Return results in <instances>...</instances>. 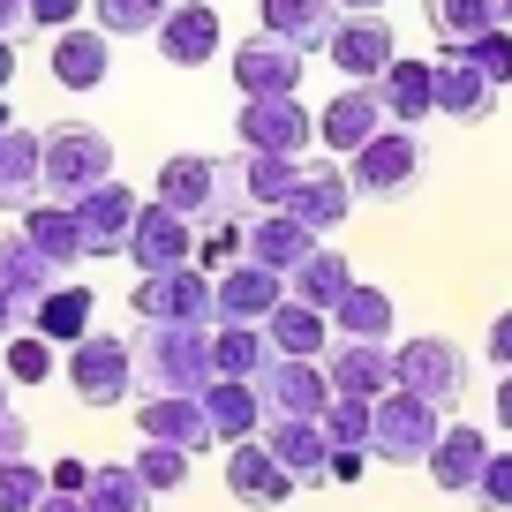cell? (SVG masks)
Here are the masks:
<instances>
[{"label": "cell", "mask_w": 512, "mask_h": 512, "mask_svg": "<svg viewBox=\"0 0 512 512\" xmlns=\"http://www.w3.org/2000/svg\"><path fill=\"white\" fill-rule=\"evenodd\" d=\"M144 392H204L211 384V324H144L128 339Z\"/></svg>", "instance_id": "cell-1"}, {"label": "cell", "mask_w": 512, "mask_h": 512, "mask_svg": "<svg viewBox=\"0 0 512 512\" xmlns=\"http://www.w3.org/2000/svg\"><path fill=\"white\" fill-rule=\"evenodd\" d=\"M437 430H445V415H437L430 400H415V392H384L377 407H369V460L384 467H422L437 445Z\"/></svg>", "instance_id": "cell-2"}, {"label": "cell", "mask_w": 512, "mask_h": 512, "mask_svg": "<svg viewBox=\"0 0 512 512\" xmlns=\"http://www.w3.org/2000/svg\"><path fill=\"white\" fill-rule=\"evenodd\" d=\"M347 181H354V196H369V204H400V196L422 181V136L400 128V121H384L347 159Z\"/></svg>", "instance_id": "cell-3"}, {"label": "cell", "mask_w": 512, "mask_h": 512, "mask_svg": "<svg viewBox=\"0 0 512 512\" xmlns=\"http://www.w3.org/2000/svg\"><path fill=\"white\" fill-rule=\"evenodd\" d=\"M392 384L415 392V400H430L437 415H452V407L467 400V354L452 347V339H437V332L400 339V347H392Z\"/></svg>", "instance_id": "cell-4"}, {"label": "cell", "mask_w": 512, "mask_h": 512, "mask_svg": "<svg viewBox=\"0 0 512 512\" xmlns=\"http://www.w3.org/2000/svg\"><path fill=\"white\" fill-rule=\"evenodd\" d=\"M98 181H113V136L106 128H91V121L46 128V196L76 204V196L98 189Z\"/></svg>", "instance_id": "cell-5"}, {"label": "cell", "mask_w": 512, "mask_h": 512, "mask_svg": "<svg viewBox=\"0 0 512 512\" xmlns=\"http://www.w3.org/2000/svg\"><path fill=\"white\" fill-rule=\"evenodd\" d=\"M61 377H68V392H76L83 407H121L128 392H136V354H128V339H113V332L91 324V332L68 347Z\"/></svg>", "instance_id": "cell-6"}, {"label": "cell", "mask_w": 512, "mask_h": 512, "mask_svg": "<svg viewBox=\"0 0 512 512\" xmlns=\"http://www.w3.org/2000/svg\"><path fill=\"white\" fill-rule=\"evenodd\" d=\"M128 309L144 324H219V302H211V272L204 264H174V272H144Z\"/></svg>", "instance_id": "cell-7"}, {"label": "cell", "mask_w": 512, "mask_h": 512, "mask_svg": "<svg viewBox=\"0 0 512 512\" xmlns=\"http://www.w3.org/2000/svg\"><path fill=\"white\" fill-rule=\"evenodd\" d=\"M302 61H309L302 46L256 31V38H241V46L226 53V76H234L241 98H294V91H302Z\"/></svg>", "instance_id": "cell-8"}, {"label": "cell", "mask_w": 512, "mask_h": 512, "mask_svg": "<svg viewBox=\"0 0 512 512\" xmlns=\"http://www.w3.org/2000/svg\"><path fill=\"white\" fill-rule=\"evenodd\" d=\"M324 53H332V68H339L347 83H377L384 68L400 61V38H392L384 8H354V16H339V23H332Z\"/></svg>", "instance_id": "cell-9"}, {"label": "cell", "mask_w": 512, "mask_h": 512, "mask_svg": "<svg viewBox=\"0 0 512 512\" xmlns=\"http://www.w3.org/2000/svg\"><path fill=\"white\" fill-rule=\"evenodd\" d=\"M234 136H241V151H287V159H302L317 144V113L302 98H241Z\"/></svg>", "instance_id": "cell-10"}, {"label": "cell", "mask_w": 512, "mask_h": 512, "mask_svg": "<svg viewBox=\"0 0 512 512\" xmlns=\"http://www.w3.org/2000/svg\"><path fill=\"white\" fill-rule=\"evenodd\" d=\"M256 400H264V415H309L317 422L324 407H332V377H324V362H309V354H272L264 377H256Z\"/></svg>", "instance_id": "cell-11"}, {"label": "cell", "mask_w": 512, "mask_h": 512, "mask_svg": "<svg viewBox=\"0 0 512 512\" xmlns=\"http://www.w3.org/2000/svg\"><path fill=\"white\" fill-rule=\"evenodd\" d=\"M128 264L136 272H174V264H196V219H181V211H166L159 196H151L144 211H136V226H128Z\"/></svg>", "instance_id": "cell-12"}, {"label": "cell", "mask_w": 512, "mask_h": 512, "mask_svg": "<svg viewBox=\"0 0 512 512\" xmlns=\"http://www.w3.org/2000/svg\"><path fill=\"white\" fill-rule=\"evenodd\" d=\"M151 46H159L166 68H204L219 61L226 31H219V8H204V0H166L159 31H151Z\"/></svg>", "instance_id": "cell-13"}, {"label": "cell", "mask_w": 512, "mask_h": 512, "mask_svg": "<svg viewBox=\"0 0 512 512\" xmlns=\"http://www.w3.org/2000/svg\"><path fill=\"white\" fill-rule=\"evenodd\" d=\"M151 189H159V204L181 211V219H211V211H219V189H226V166L211 159V151H174V159H159Z\"/></svg>", "instance_id": "cell-14"}, {"label": "cell", "mask_w": 512, "mask_h": 512, "mask_svg": "<svg viewBox=\"0 0 512 512\" xmlns=\"http://www.w3.org/2000/svg\"><path fill=\"white\" fill-rule=\"evenodd\" d=\"M68 211H76L83 256H121L128 249V226H136V211H144V196L121 189V181H98V189H83Z\"/></svg>", "instance_id": "cell-15"}, {"label": "cell", "mask_w": 512, "mask_h": 512, "mask_svg": "<svg viewBox=\"0 0 512 512\" xmlns=\"http://www.w3.org/2000/svg\"><path fill=\"white\" fill-rule=\"evenodd\" d=\"M211 302H219V324H264L287 302V279L264 272L256 256H234L226 272H211Z\"/></svg>", "instance_id": "cell-16"}, {"label": "cell", "mask_w": 512, "mask_h": 512, "mask_svg": "<svg viewBox=\"0 0 512 512\" xmlns=\"http://www.w3.org/2000/svg\"><path fill=\"white\" fill-rule=\"evenodd\" d=\"M226 490H234V505H249V512H279L302 482L264 452V437H241V445H226Z\"/></svg>", "instance_id": "cell-17"}, {"label": "cell", "mask_w": 512, "mask_h": 512, "mask_svg": "<svg viewBox=\"0 0 512 512\" xmlns=\"http://www.w3.org/2000/svg\"><path fill=\"white\" fill-rule=\"evenodd\" d=\"M136 430L159 437V445H181L196 460V452H211L219 437H211V415L196 392H144V407H136Z\"/></svg>", "instance_id": "cell-18"}, {"label": "cell", "mask_w": 512, "mask_h": 512, "mask_svg": "<svg viewBox=\"0 0 512 512\" xmlns=\"http://www.w3.org/2000/svg\"><path fill=\"white\" fill-rule=\"evenodd\" d=\"M324 377L347 400H384L392 392V339H332L324 347Z\"/></svg>", "instance_id": "cell-19"}, {"label": "cell", "mask_w": 512, "mask_h": 512, "mask_svg": "<svg viewBox=\"0 0 512 512\" xmlns=\"http://www.w3.org/2000/svg\"><path fill=\"white\" fill-rule=\"evenodd\" d=\"M377 128H384V98H377V83H347V91H339L332 106L317 113V144L332 151V159H354V151H362Z\"/></svg>", "instance_id": "cell-20"}, {"label": "cell", "mask_w": 512, "mask_h": 512, "mask_svg": "<svg viewBox=\"0 0 512 512\" xmlns=\"http://www.w3.org/2000/svg\"><path fill=\"white\" fill-rule=\"evenodd\" d=\"M46 68H53L61 91H98V83L113 76V38L98 31V23H68V31H53Z\"/></svg>", "instance_id": "cell-21"}, {"label": "cell", "mask_w": 512, "mask_h": 512, "mask_svg": "<svg viewBox=\"0 0 512 512\" xmlns=\"http://www.w3.org/2000/svg\"><path fill=\"white\" fill-rule=\"evenodd\" d=\"M256 437H264V452H272L294 482H324V460H332L324 422H309V415H264V430H256Z\"/></svg>", "instance_id": "cell-22"}, {"label": "cell", "mask_w": 512, "mask_h": 512, "mask_svg": "<svg viewBox=\"0 0 512 512\" xmlns=\"http://www.w3.org/2000/svg\"><path fill=\"white\" fill-rule=\"evenodd\" d=\"M279 211H294L309 234H332V226H347V211H354L347 166H302V181H294V196H287Z\"/></svg>", "instance_id": "cell-23"}, {"label": "cell", "mask_w": 512, "mask_h": 512, "mask_svg": "<svg viewBox=\"0 0 512 512\" xmlns=\"http://www.w3.org/2000/svg\"><path fill=\"white\" fill-rule=\"evenodd\" d=\"M437 113L445 121H490V106H497V83L482 76L475 61H467L460 46H437Z\"/></svg>", "instance_id": "cell-24"}, {"label": "cell", "mask_w": 512, "mask_h": 512, "mask_svg": "<svg viewBox=\"0 0 512 512\" xmlns=\"http://www.w3.org/2000/svg\"><path fill=\"white\" fill-rule=\"evenodd\" d=\"M46 196V136L31 128H0V211H23Z\"/></svg>", "instance_id": "cell-25"}, {"label": "cell", "mask_w": 512, "mask_h": 512, "mask_svg": "<svg viewBox=\"0 0 512 512\" xmlns=\"http://www.w3.org/2000/svg\"><path fill=\"white\" fill-rule=\"evenodd\" d=\"M482 460H490V430H475V422H445L422 467H430V482H437V490L467 497V490H475V475H482Z\"/></svg>", "instance_id": "cell-26"}, {"label": "cell", "mask_w": 512, "mask_h": 512, "mask_svg": "<svg viewBox=\"0 0 512 512\" xmlns=\"http://www.w3.org/2000/svg\"><path fill=\"white\" fill-rule=\"evenodd\" d=\"M339 16H347L339 0H256V31L287 38V46H302V53H324V38H332Z\"/></svg>", "instance_id": "cell-27"}, {"label": "cell", "mask_w": 512, "mask_h": 512, "mask_svg": "<svg viewBox=\"0 0 512 512\" xmlns=\"http://www.w3.org/2000/svg\"><path fill=\"white\" fill-rule=\"evenodd\" d=\"M16 219H23L31 249L46 256L53 272H76V264H91V256H83V234H76V211H68L61 196H38V204H23Z\"/></svg>", "instance_id": "cell-28"}, {"label": "cell", "mask_w": 512, "mask_h": 512, "mask_svg": "<svg viewBox=\"0 0 512 512\" xmlns=\"http://www.w3.org/2000/svg\"><path fill=\"white\" fill-rule=\"evenodd\" d=\"M377 98H384V121L422 128V121L437 113V68H430V61H407V53H400V61L377 76Z\"/></svg>", "instance_id": "cell-29"}, {"label": "cell", "mask_w": 512, "mask_h": 512, "mask_svg": "<svg viewBox=\"0 0 512 512\" xmlns=\"http://www.w3.org/2000/svg\"><path fill=\"white\" fill-rule=\"evenodd\" d=\"M196 400H204L211 437H219V445H241V437L264 430V400H256V384H249V377H211Z\"/></svg>", "instance_id": "cell-30"}, {"label": "cell", "mask_w": 512, "mask_h": 512, "mask_svg": "<svg viewBox=\"0 0 512 512\" xmlns=\"http://www.w3.org/2000/svg\"><path fill=\"white\" fill-rule=\"evenodd\" d=\"M317 241H324V234H309V226L294 219V211H264V219L249 226V249H241V256H256L264 272H279V279H287L294 264H302L309 249H317Z\"/></svg>", "instance_id": "cell-31"}, {"label": "cell", "mask_w": 512, "mask_h": 512, "mask_svg": "<svg viewBox=\"0 0 512 512\" xmlns=\"http://www.w3.org/2000/svg\"><path fill=\"white\" fill-rule=\"evenodd\" d=\"M392 324H400V302L384 287H369V279H347V294L332 302V332L339 339H392Z\"/></svg>", "instance_id": "cell-32"}, {"label": "cell", "mask_w": 512, "mask_h": 512, "mask_svg": "<svg viewBox=\"0 0 512 512\" xmlns=\"http://www.w3.org/2000/svg\"><path fill=\"white\" fill-rule=\"evenodd\" d=\"M91 287H76V279H53L46 287V302L31 309V332L38 339H53V347H76L83 332H91Z\"/></svg>", "instance_id": "cell-33"}, {"label": "cell", "mask_w": 512, "mask_h": 512, "mask_svg": "<svg viewBox=\"0 0 512 512\" xmlns=\"http://www.w3.org/2000/svg\"><path fill=\"white\" fill-rule=\"evenodd\" d=\"M264 339H272V354H309V362H324V347H332V317L287 294V302L264 317Z\"/></svg>", "instance_id": "cell-34"}, {"label": "cell", "mask_w": 512, "mask_h": 512, "mask_svg": "<svg viewBox=\"0 0 512 512\" xmlns=\"http://www.w3.org/2000/svg\"><path fill=\"white\" fill-rule=\"evenodd\" d=\"M53 279H61V272H53L46 256L31 249V234H23V226H8V234H0V287L16 294L23 309H38V302H46V287H53Z\"/></svg>", "instance_id": "cell-35"}, {"label": "cell", "mask_w": 512, "mask_h": 512, "mask_svg": "<svg viewBox=\"0 0 512 512\" xmlns=\"http://www.w3.org/2000/svg\"><path fill=\"white\" fill-rule=\"evenodd\" d=\"M234 181H241V196H249L256 211H279L294 196V181H302V159H287V151H241Z\"/></svg>", "instance_id": "cell-36"}, {"label": "cell", "mask_w": 512, "mask_h": 512, "mask_svg": "<svg viewBox=\"0 0 512 512\" xmlns=\"http://www.w3.org/2000/svg\"><path fill=\"white\" fill-rule=\"evenodd\" d=\"M264 362H272V339H264V324H211V377H264Z\"/></svg>", "instance_id": "cell-37"}, {"label": "cell", "mask_w": 512, "mask_h": 512, "mask_svg": "<svg viewBox=\"0 0 512 512\" xmlns=\"http://www.w3.org/2000/svg\"><path fill=\"white\" fill-rule=\"evenodd\" d=\"M347 256H339V249H324V241H317V249H309L302 256V264H294V272H287V294H294V302H309V309H324V317H332V302H339V294H347Z\"/></svg>", "instance_id": "cell-38"}, {"label": "cell", "mask_w": 512, "mask_h": 512, "mask_svg": "<svg viewBox=\"0 0 512 512\" xmlns=\"http://www.w3.org/2000/svg\"><path fill=\"white\" fill-rule=\"evenodd\" d=\"M422 16H430L437 46H467V38H482V31L505 23V0H430Z\"/></svg>", "instance_id": "cell-39"}, {"label": "cell", "mask_w": 512, "mask_h": 512, "mask_svg": "<svg viewBox=\"0 0 512 512\" xmlns=\"http://www.w3.org/2000/svg\"><path fill=\"white\" fill-rule=\"evenodd\" d=\"M83 512H151V490H144V475L128 460H106V467H91V482H83Z\"/></svg>", "instance_id": "cell-40"}, {"label": "cell", "mask_w": 512, "mask_h": 512, "mask_svg": "<svg viewBox=\"0 0 512 512\" xmlns=\"http://www.w3.org/2000/svg\"><path fill=\"white\" fill-rule=\"evenodd\" d=\"M0 369H8V384H46L61 369V347L38 332H16V339H0Z\"/></svg>", "instance_id": "cell-41"}, {"label": "cell", "mask_w": 512, "mask_h": 512, "mask_svg": "<svg viewBox=\"0 0 512 512\" xmlns=\"http://www.w3.org/2000/svg\"><path fill=\"white\" fill-rule=\"evenodd\" d=\"M128 467L144 475V490H151V497H174V490H189V467H196V460H189L181 445H159V437H144V452H136Z\"/></svg>", "instance_id": "cell-42"}, {"label": "cell", "mask_w": 512, "mask_h": 512, "mask_svg": "<svg viewBox=\"0 0 512 512\" xmlns=\"http://www.w3.org/2000/svg\"><path fill=\"white\" fill-rule=\"evenodd\" d=\"M166 16V0H91V23L106 38H151Z\"/></svg>", "instance_id": "cell-43"}, {"label": "cell", "mask_w": 512, "mask_h": 512, "mask_svg": "<svg viewBox=\"0 0 512 512\" xmlns=\"http://www.w3.org/2000/svg\"><path fill=\"white\" fill-rule=\"evenodd\" d=\"M369 407L377 400H347V392H332V407H324V437H332V445H362L369 452Z\"/></svg>", "instance_id": "cell-44"}, {"label": "cell", "mask_w": 512, "mask_h": 512, "mask_svg": "<svg viewBox=\"0 0 512 512\" xmlns=\"http://www.w3.org/2000/svg\"><path fill=\"white\" fill-rule=\"evenodd\" d=\"M460 53H467V61H475L482 76L497 83V91H505V83H512V31H505V23H497V31H482V38H467Z\"/></svg>", "instance_id": "cell-45"}, {"label": "cell", "mask_w": 512, "mask_h": 512, "mask_svg": "<svg viewBox=\"0 0 512 512\" xmlns=\"http://www.w3.org/2000/svg\"><path fill=\"white\" fill-rule=\"evenodd\" d=\"M241 249H249V234H241L234 219H211L204 234H196V264H204V272H226Z\"/></svg>", "instance_id": "cell-46"}, {"label": "cell", "mask_w": 512, "mask_h": 512, "mask_svg": "<svg viewBox=\"0 0 512 512\" xmlns=\"http://www.w3.org/2000/svg\"><path fill=\"white\" fill-rule=\"evenodd\" d=\"M38 497H46V475H38L31 460L0 467V512H38Z\"/></svg>", "instance_id": "cell-47"}, {"label": "cell", "mask_w": 512, "mask_h": 512, "mask_svg": "<svg viewBox=\"0 0 512 512\" xmlns=\"http://www.w3.org/2000/svg\"><path fill=\"white\" fill-rule=\"evenodd\" d=\"M467 497H482L490 512H512V452L490 445V460H482V475H475V490H467Z\"/></svg>", "instance_id": "cell-48"}, {"label": "cell", "mask_w": 512, "mask_h": 512, "mask_svg": "<svg viewBox=\"0 0 512 512\" xmlns=\"http://www.w3.org/2000/svg\"><path fill=\"white\" fill-rule=\"evenodd\" d=\"M31 8V23L38 31H68V23H83L91 16V0H23Z\"/></svg>", "instance_id": "cell-49"}, {"label": "cell", "mask_w": 512, "mask_h": 512, "mask_svg": "<svg viewBox=\"0 0 512 512\" xmlns=\"http://www.w3.org/2000/svg\"><path fill=\"white\" fill-rule=\"evenodd\" d=\"M8 460H31V422H23L16 407H0V467Z\"/></svg>", "instance_id": "cell-50"}, {"label": "cell", "mask_w": 512, "mask_h": 512, "mask_svg": "<svg viewBox=\"0 0 512 512\" xmlns=\"http://www.w3.org/2000/svg\"><path fill=\"white\" fill-rule=\"evenodd\" d=\"M362 467H369V452H362V445H332L324 475H332V482H362Z\"/></svg>", "instance_id": "cell-51"}, {"label": "cell", "mask_w": 512, "mask_h": 512, "mask_svg": "<svg viewBox=\"0 0 512 512\" xmlns=\"http://www.w3.org/2000/svg\"><path fill=\"white\" fill-rule=\"evenodd\" d=\"M482 347H490L497 369H512V309H497V317H490V339H482Z\"/></svg>", "instance_id": "cell-52"}, {"label": "cell", "mask_w": 512, "mask_h": 512, "mask_svg": "<svg viewBox=\"0 0 512 512\" xmlns=\"http://www.w3.org/2000/svg\"><path fill=\"white\" fill-rule=\"evenodd\" d=\"M53 490H83V482H91V460H53Z\"/></svg>", "instance_id": "cell-53"}, {"label": "cell", "mask_w": 512, "mask_h": 512, "mask_svg": "<svg viewBox=\"0 0 512 512\" xmlns=\"http://www.w3.org/2000/svg\"><path fill=\"white\" fill-rule=\"evenodd\" d=\"M23 317H31V309H23L8 287H0V339H16V332H23Z\"/></svg>", "instance_id": "cell-54"}, {"label": "cell", "mask_w": 512, "mask_h": 512, "mask_svg": "<svg viewBox=\"0 0 512 512\" xmlns=\"http://www.w3.org/2000/svg\"><path fill=\"white\" fill-rule=\"evenodd\" d=\"M38 512H83V490H53V482H46V497H38Z\"/></svg>", "instance_id": "cell-55"}, {"label": "cell", "mask_w": 512, "mask_h": 512, "mask_svg": "<svg viewBox=\"0 0 512 512\" xmlns=\"http://www.w3.org/2000/svg\"><path fill=\"white\" fill-rule=\"evenodd\" d=\"M23 23H31V8H23V0H0V38H16Z\"/></svg>", "instance_id": "cell-56"}, {"label": "cell", "mask_w": 512, "mask_h": 512, "mask_svg": "<svg viewBox=\"0 0 512 512\" xmlns=\"http://www.w3.org/2000/svg\"><path fill=\"white\" fill-rule=\"evenodd\" d=\"M497 430H512V369L497 377Z\"/></svg>", "instance_id": "cell-57"}, {"label": "cell", "mask_w": 512, "mask_h": 512, "mask_svg": "<svg viewBox=\"0 0 512 512\" xmlns=\"http://www.w3.org/2000/svg\"><path fill=\"white\" fill-rule=\"evenodd\" d=\"M8 76H16V38H0V91H8Z\"/></svg>", "instance_id": "cell-58"}, {"label": "cell", "mask_w": 512, "mask_h": 512, "mask_svg": "<svg viewBox=\"0 0 512 512\" xmlns=\"http://www.w3.org/2000/svg\"><path fill=\"white\" fill-rule=\"evenodd\" d=\"M339 8H347V16H354V8H384V0H339Z\"/></svg>", "instance_id": "cell-59"}, {"label": "cell", "mask_w": 512, "mask_h": 512, "mask_svg": "<svg viewBox=\"0 0 512 512\" xmlns=\"http://www.w3.org/2000/svg\"><path fill=\"white\" fill-rule=\"evenodd\" d=\"M0 407H8V369H0Z\"/></svg>", "instance_id": "cell-60"}, {"label": "cell", "mask_w": 512, "mask_h": 512, "mask_svg": "<svg viewBox=\"0 0 512 512\" xmlns=\"http://www.w3.org/2000/svg\"><path fill=\"white\" fill-rule=\"evenodd\" d=\"M0 128H8V91H0Z\"/></svg>", "instance_id": "cell-61"}, {"label": "cell", "mask_w": 512, "mask_h": 512, "mask_svg": "<svg viewBox=\"0 0 512 512\" xmlns=\"http://www.w3.org/2000/svg\"><path fill=\"white\" fill-rule=\"evenodd\" d=\"M505 31H512V0H505Z\"/></svg>", "instance_id": "cell-62"}]
</instances>
